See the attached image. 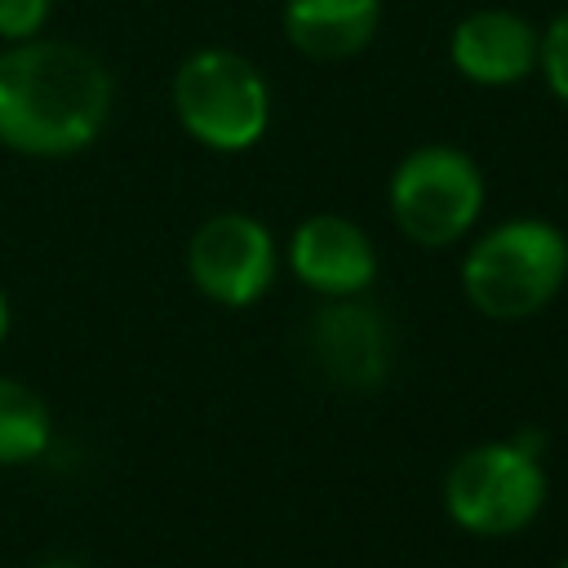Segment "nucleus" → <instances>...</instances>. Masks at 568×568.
I'll return each instance as SVG.
<instances>
[{"label": "nucleus", "mask_w": 568, "mask_h": 568, "mask_svg": "<svg viewBox=\"0 0 568 568\" xmlns=\"http://www.w3.org/2000/svg\"><path fill=\"white\" fill-rule=\"evenodd\" d=\"M111 71L80 44L22 40L0 53V142L18 155H75L111 115Z\"/></svg>", "instance_id": "1"}, {"label": "nucleus", "mask_w": 568, "mask_h": 568, "mask_svg": "<svg viewBox=\"0 0 568 568\" xmlns=\"http://www.w3.org/2000/svg\"><path fill=\"white\" fill-rule=\"evenodd\" d=\"M568 280V240L546 217L484 231L462 262V293L488 320H524L555 302Z\"/></svg>", "instance_id": "2"}, {"label": "nucleus", "mask_w": 568, "mask_h": 568, "mask_svg": "<svg viewBox=\"0 0 568 568\" xmlns=\"http://www.w3.org/2000/svg\"><path fill=\"white\" fill-rule=\"evenodd\" d=\"M546 444L541 435L488 439L466 448L444 475V510L475 537H510L546 506Z\"/></svg>", "instance_id": "3"}, {"label": "nucleus", "mask_w": 568, "mask_h": 568, "mask_svg": "<svg viewBox=\"0 0 568 568\" xmlns=\"http://www.w3.org/2000/svg\"><path fill=\"white\" fill-rule=\"evenodd\" d=\"M173 115L209 151H248L271 124V84L244 53L200 49L173 71Z\"/></svg>", "instance_id": "4"}, {"label": "nucleus", "mask_w": 568, "mask_h": 568, "mask_svg": "<svg viewBox=\"0 0 568 568\" xmlns=\"http://www.w3.org/2000/svg\"><path fill=\"white\" fill-rule=\"evenodd\" d=\"M386 200L395 226L413 244L444 248L475 231L484 213V173L462 146L430 142L395 164Z\"/></svg>", "instance_id": "5"}, {"label": "nucleus", "mask_w": 568, "mask_h": 568, "mask_svg": "<svg viewBox=\"0 0 568 568\" xmlns=\"http://www.w3.org/2000/svg\"><path fill=\"white\" fill-rule=\"evenodd\" d=\"M306 359L337 390H377L395 359L390 320L359 297H324L306 320Z\"/></svg>", "instance_id": "6"}, {"label": "nucleus", "mask_w": 568, "mask_h": 568, "mask_svg": "<svg viewBox=\"0 0 568 568\" xmlns=\"http://www.w3.org/2000/svg\"><path fill=\"white\" fill-rule=\"evenodd\" d=\"M191 284L217 306H253L275 284V240L248 213H213L186 244Z\"/></svg>", "instance_id": "7"}, {"label": "nucleus", "mask_w": 568, "mask_h": 568, "mask_svg": "<svg viewBox=\"0 0 568 568\" xmlns=\"http://www.w3.org/2000/svg\"><path fill=\"white\" fill-rule=\"evenodd\" d=\"M288 271L315 297H359L377 280V248L351 217L315 213L288 235Z\"/></svg>", "instance_id": "8"}, {"label": "nucleus", "mask_w": 568, "mask_h": 568, "mask_svg": "<svg viewBox=\"0 0 568 568\" xmlns=\"http://www.w3.org/2000/svg\"><path fill=\"white\" fill-rule=\"evenodd\" d=\"M448 58L470 84H515L537 71V31L510 9H475L453 27Z\"/></svg>", "instance_id": "9"}, {"label": "nucleus", "mask_w": 568, "mask_h": 568, "mask_svg": "<svg viewBox=\"0 0 568 568\" xmlns=\"http://www.w3.org/2000/svg\"><path fill=\"white\" fill-rule=\"evenodd\" d=\"M382 0H284V36L311 62H346L368 49Z\"/></svg>", "instance_id": "10"}, {"label": "nucleus", "mask_w": 568, "mask_h": 568, "mask_svg": "<svg viewBox=\"0 0 568 568\" xmlns=\"http://www.w3.org/2000/svg\"><path fill=\"white\" fill-rule=\"evenodd\" d=\"M49 444H53L49 404L31 386L0 377V466L36 462L49 453Z\"/></svg>", "instance_id": "11"}, {"label": "nucleus", "mask_w": 568, "mask_h": 568, "mask_svg": "<svg viewBox=\"0 0 568 568\" xmlns=\"http://www.w3.org/2000/svg\"><path fill=\"white\" fill-rule=\"evenodd\" d=\"M537 67L546 75V89L568 106V13H559L537 36Z\"/></svg>", "instance_id": "12"}, {"label": "nucleus", "mask_w": 568, "mask_h": 568, "mask_svg": "<svg viewBox=\"0 0 568 568\" xmlns=\"http://www.w3.org/2000/svg\"><path fill=\"white\" fill-rule=\"evenodd\" d=\"M53 0H0V40H36L49 22Z\"/></svg>", "instance_id": "13"}, {"label": "nucleus", "mask_w": 568, "mask_h": 568, "mask_svg": "<svg viewBox=\"0 0 568 568\" xmlns=\"http://www.w3.org/2000/svg\"><path fill=\"white\" fill-rule=\"evenodd\" d=\"M9 324H13V315H9V297H4V288H0V346H4V337H9Z\"/></svg>", "instance_id": "14"}, {"label": "nucleus", "mask_w": 568, "mask_h": 568, "mask_svg": "<svg viewBox=\"0 0 568 568\" xmlns=\"http://www.w3.org/2000/svg\"><path fill=\"white\" fill-rule=\"evenodd\" d=\"M40 568H80V564H71V559H44Z\"/></svg>", "instance_id": "15"}, {"label": "nucleus", "mask_w": 568, "mask_h": 568, "mask_svg": "<svg viewBox=\"0 0 568 568\" xmlns=\"http://www.w3.org/2000/svg\"><path fill=\"white\" fill-rule=\"evenodd\" d=\"M555 568H568V555H564V559H559V564H555Z\"/></svg>", "instance_id": "16"}]
</instances>
